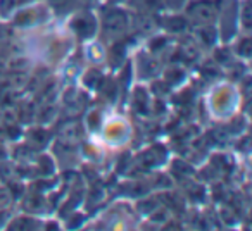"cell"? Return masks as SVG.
<instances>
[{
  "mask_svg": "<svg viewBox=\"0 0 252 231\" xmlns=\"http://www.w3.org/2000/svg\"><path fill=\"white\" fill-rule=\"evenodd\" d=\"M126 25H128V19L123 11H109L104 18V29L111 35L125 31Z\"/></svg>",
  "mask_w": 252,
  "mask_h": 231,
  "instance_id": "obj_1",
  "label": "cell"
},
{
  "mask_svg": "<svg viewBox=\"0 0 252 231\" xmlns=\"http://www.w3.org/2000/svg\"><path fill=\"white\" fill-rule=\"evenodd\" d=\"M73 28L76 29L78 33H81L83 36H90L94 33L95 23L90 16H83V18H78L76 21L73 23Z\"/></svg>",
  "mask_w": 252,
  "mask_h": 231,
  "instance_id": "obj_3",
  "label": "cell"
},
{
  "mask_svg": "<svg viewBox=\"0 0 252 231\" xmlns=\"http://www.w3.org/2000/svg\"><path fill=\"white\" fill-rule=\"evenodd\" d=\"M168 26H169V29H173V31H180V29L185 28V21L180 18H173L168 21Z\"/></svg>",
  "mask_w": 252,
  "mask_h": 231,
  "instance_id": "obj_5",
  "label": "cell"
},
{
  "mask_svg": "<svg viewBox=\"0 0 252 231\" xmlns=\"http://www.w3.org/2000/svg\"><path fill=\"white\" fill-rule=\"evenodd\" d=\"M249 45H251V43H249V40H245L244 47H242V49H240V52L244 54V56H249Z\"/></svg>",
  "mask_w": 252,
  "mask_h": 231,
  "instance_id": "obj_8",
  "label": "cell"
},
{
  "mask_svg": "<svg viewBox=\"0 0 252 231\" xmlns=\"http://www.w3.org/2000/svg\"><path fill=\"white\" fill-rule=\"evenodd\" d=\"M56 7H66V5L71 4V0H50Z\"/></svg>",
  "mask_w": 252,
  "mask_h": 231,
  "instance_id": "obj_7",
  "label": "cell"
},
{
  "mask_svg": "<svg viewBox=\"0 0 252 231\" xmlns=\"http://www.w3.org/2000/svg\"><path fill=\"white\" fill-rule=\"evenodd\" d=\"M25 0H0V11L2 12H7L11 11V9H14L16 5L23 4Z\"/></svg>",
  "mask_w": 252,
  "mask_h": 231,
  "instance_id": "obj_4",
  "label": "cell"
},
{
  "mask_svg": "<svg viewBox=\"0 0 252 231\" xmlns=\"http://www.w3.org/2000/svg\"><path fill=\"white\" fill-rule=\"evenodd\" d=\"M189 14L192 16V19L199 25H206L211 23L214 18V7L207 2H199V4L192 5L189 11Z\"/></svg>",
  "mask_w": 252,
  "mask_h": 231,
  "instance_id": "obj_2",
  "label": "cell"
},
{
  "mask_svg": "<svg viewBox=\"0 0 252 231\" xmlns=\"http://www.w3.org/2000/svg\"><path fill=\"white\" fill-rule=\"evenodd\" d=\"M144 4L147 5V7H151L152 11H156V9L161 7V0H144Z\"/></svg>",
  "mask_w": 252,
  "mask_h": 231,
  "instance_id": "obj_6",
  "label": "cell"
}]
</instances>
